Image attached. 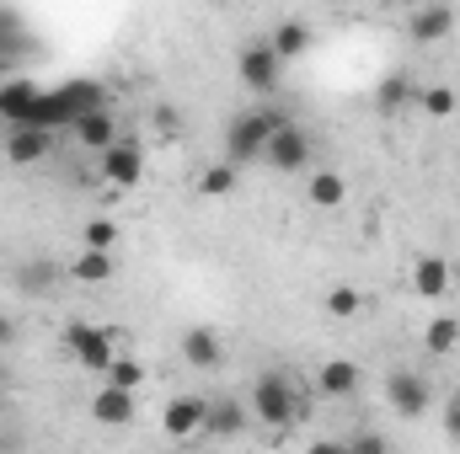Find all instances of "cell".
<instances>
[{
  "instance_id": "1",
  "label": "cell",
  "mask_w": 460,
  "mask_h": 454,
  "mask_svg": "<svg viewBox=\"0 0 460 454\" xmlns=\"http://www.w3.org/2000/svg\"><path fill=\"white\" fill-rule=\"evenodd\" d=\"M92 108H108V92L97 86V81H65V86H54V92H38V102H32V113L27 123H38V128H70L81 113H92Z\"/></svg>"
},
{
  "instance_id": "2",
  "label": "cell",
  "mask_w": 460,
  "mask_h": 454,
  "mask_svg": "<svg viewBox=\"0 0 460 454\" xmlns=\"http://www.w3.org/2000/svg\"><path fill=\"white\" fill-rule=\"evenodd\" d=\"M284 118H289V113H279V108H252V113H235L226 123V161H230V166H252V161H262L268 134H273Z\"/></svg>"
},
{
  "instance_id": "3",
  "label": "cell",
  "mask_w": 460,
  "mask_h": 454,
  "mask_svg": "<svg viewBox=\"0 0 460 454\" xmlns=\"http://www.w3.org/2000/svg\"><path fill=\"white\" fill-rule=\"evenodd\" d=\"M252 417L257 423H268V428H289L305 406H300V390H295V380L284 374V369H268V374H257V385H252Z\"/></svg>"
},
{
  "instance_id": "4",
  "label": "cell",
  "mask_w": 460,
  "mask_h": 454,
  "mask_svg": "<svg viewBox=\"0 0 460 454\" xmlns=\"http://www.w3.org/2000/svg\"><path fill=\"white\" fill-rule=\"evenodd\" d=\"M262 161L273 166V171H284V177H295V171H311V161H316V139L295 123V118H284L273 134H268V150H262Z\"/></svg>"
},
{
  "instance_id": "5",
  "label": "cell",
  "mask_w": 460,
  "mask_h": 454,
  "mask_svg": "<svg viewBox=\"0 0 460 454\" xmlns=\"http://www.w3.org/2000/svg\"><path fill=\"white\" fill-rule=\"evenodd\" d=\"M65 353H70L81 369L108 374V363L118 358L113 327H97V321H70V327H65Z\"/></svg>"
},
{
  "instance_id": "6",
  "label": "cell",
  "mask_w": 460,
  "mask_h": 454,
  "mask_svg": "<svg viewBox=\"0 0 460 454\" xmlns=\"http://www.w3.org/2000/svg\"><path fill=\"white\" fill-rule=\"evenodd\" d=\"M235 75H241V86H246V92L268 97V92H279V81H284V59H279V54H273V43L262 38V43H246V48H241Z\"/></svg>"
},
{
  "instance_id": "7",
  "label": "cell",
  "mask_w": 460,
  "mask_h": 454,
  "mask_svg": "<svg viewBox=\"0 0 460 454\" xmlns=\"http://www.w3.org/2000/svg\"><path fill=\"white\" fill-rule=\"evenodd\" d=\"M97 171H102V182H108V188L134 193V188L145 182V150H139L134 139H113V144L97 155Z\"/></svg>"
},
{
  "instance_id": "8",
  "label": "cell",
  "mask_w": 460,
  "mask_h": 454,
  "mask_svg": "<svg viewBox=\"0 0 460 454\" xmlns=\"http://www.w3.org/2000/svg\"><path fill=\"white\" fill-rule=\"evenodd\" d=\"M49 155H54V128L11 123V134H5V161L11 166H43Z\"/></svg>"
},
{
  "instance_id": "9",
  "label": "cell",
  "mask_w": 460,
  "mask_h": 454,
  "mask_svg": "<svg viewBox=\"0 0 460 454\" xmlns=\"http://www.w3.org/2000/svg\"><path fill=\"white\" fill-rule=\"evenodd\" d=\"M65 273H70V267H65V262H54V257H27V262H16L11 284H16V294L43 300V294H54V289H59V278H65Z\"/></svg>"
},
{
  "instance_id": "10",
  "label": "cell",
  "mask_w": 460,
  "mask_h": 454,
  "mask_svg": "<svg viewBox=\"0 0 460 454\" xmlns=\"http://www.w3.org/2000/svg\"><path fill=\"white\" fill-rule=\"evenodd\" d=\"M385 401H391V412H402V417H423L434 396H429V380H423V374L396 369V374L385 380Z\"/></svg>"
},
{
  "instance_id": "11",
  "label": "cell",
  "mask_w": 460,
  "mask_h": 454,
  "mask_svg": "<svg viewBox=\"0 0 460 454\" xmlns=\"http://www.w3.org/2000/svg\"><path fill=\"white\" fill-rule=\"evenodd\" d=\"M204 423H209V401L204 396H172L166 412H161L166 439H193V433H204Z\"/></svg>"
},
{
  "instance_id": "12",
  "label": "cell",
  "mask_w": 460,
  "mask_h": 454,
  "mask_svg": "<svg viewBox=\"0 0 460 454\" xmlns=\"http://www.w3.org/2000/svg\"><path fill=\"white\" fill-rule=\"evenodd\" d=\"M407 32H412V43H445L450 32H456V11L445 5V0H429L423 11H412V22H407Z\"/></svg>"
},
{
  "instance_id": "13",
  "label": "cell",
  "mask_w": 460,
  "mask_h": 454,
  "mask_svg": "<svg viewBox=\"0 0 460 454\" xmlns=\"http://www.w3.org/2000/svg\"><path fill=\"white\" fill-rule=\"evenodd\" d=\"M70 134H75V144H81V150L102 155V150L118 139V118L108 113V108H92V113H81L75 123H70Z\"/></svg>"
},
{
  "instance_id": "14",
  "label": "cell",
  "mask_w": 460,
  "mask_h": 454,
  "mask_svg": "<svg viewBox=\"0 0 460 454\" xmlns=\"http://www.w3.org/2000/svg\"><path fill=\"white\" fill-rule=\"evenodd\" d=\"M92 417L108 423V428H128V423H134V390H123V385H108V380H102V390L92 396Z\"/></svg>"
},
{
  "instance_id": "15",
  "label": "cell",
  "mask_w": 460,
  "mask_h": 454,
  "mask_svg": "<svg viewBox=\"0 0 460 454\" xmlns=\"http://www.w3.org/2000/svg\"><path fill=\"white\" fill-rule=\"evenodd\" d=\"M316 390L332 396V401L358 396V363H353V358H327V363L316 369Z\"/></svg>"
},
{
  "instance_id": "16",
  "label": "cell",
  "mask_w": 460,
  "mask_h": 454,
  "mask_svg": "<svg viewBox=\"0 0 460 454\" xmlns=\"http://www.w3.org/2000/svg\"><path fill=\"white\" fill-rule=\"evenodd\" d=\"M38 81H27V75H11V81H0V118L5 123H27L32 113V102H38Z\"/></svg>"
},
{
  "instance_id": "17",
  "label": "cell",
  "mask_w": 460,
  "mask_h": 454,
  "mask_svg": "<svg viewBox=\"0 0 460 454\" xmlns=\"http://www.w3.org/2000/svg\"><path fill=\"white\" fill-rule=\"evenodd\" d=\"M182 358H188V369H220L226 347H220V337L209 327H188L182 332Z\"/></svg>"
},
{
  "instance_id": "18",
  "label": "cell",
  "mask_w": 460,
  "mask_h": 454,
  "mask_svg": "<svg viewBox=\"0 0 460 454\" xmlns=\"http://www.w3.org/2000/svg\"><path fill=\"white\" fill-rule=\"evenodd\" d=\"M246 428H252V406H241L235 396H230V401H209L204 433H215V439H241Z\"/></svg>"
},
{
  "instance_id": "19",
  "label": "cell",
  "mask_w": 460,
  "mask_h": 454,
  "mask_svg": "<svg viewBox=\"0 0 460 454\" xmlns=\"http://www.w3.org/2000/svg\"><path fill=\"white\" fill-rule=\"evenodd\" d=\"M450 278H456V273H450L445 257H418V262H412V289H418L423 300H445V294H450Z\"/></svg>"
},
{
  "instance_id": "20",
  "label": "cell",
  "mask_w": 460,
  "mask_h": 454,
  "mask_svg": "<svg viewBox=\"0 0 460 454\" xmlns=\"http://www.w3.org/2000/svg\"><path fill=\"white\" fill-rule=\"evenodd\" d=\"M16 54H32V38H27V22L11 5H0V59L16 65Z\"/></svg>"
},
{
  "instance_id": "21",
  "label": "cell",
  "mask_w": 460,
  "mask_h": 454,
  "mask_svg": "<svg viewBox=\"0 0 460 454\" xmlns=\"http://www.w3.org/2000/svg\"><path fill=\"white\" fill-rule=\"evenodd\" d=\"M268 43H273V54H279L284 65H289V59H300V54L311 48V27H305V22H279Z\"/></svg>"
},
{
  "instance_id": "22",
  "label": "cell",
  "mask_w": 460,
  "mask_h": 454,
  "mask_svg": "<svg viewBox=\"0 0 460 454\" xmlns=\"http://www.w3.org/2000/svg\"><path fill=\"white\" fill-rule=\"evenodd\" d=\"M70 278H75V284H108V278H113V257L97 251V246H86V251L70 262Z\"/></svg>"
},
{
  "instance_id": "23",
  "label": "cell",
  "mask_w": 460,
  "mask_h": 454,
  "mask_svg": "<svg viewBox=\"0 0 460 454\" xmlns=\"http://www.w3.org/2000/svg\"><path fill=\"white\" fill-rule=\"evenodd\" d=\"M407 102H412V81H407L402 70H396V75H385V81L375 86V108H380L385 118H396Z\"/></svg>"
},
{
  "instance_id": "24",
  "label": "cell",
  "mask_w": 460,
  "mask_h": 454,
  "mask_svg": "<svg viewBox=\"0 0 460 454\" xmlns=\"http://www.w3.org/2000/svg\"><path fill=\"white\" fill-rule=\"evenodd\" d=\"M305 193H311L316 209H338V204L348 198V182L338 177V171H311V188H305Z\"/></svg>"
},
{
  "instance_id": "25",
  "label": "cell",
  "mask_w": 460,
  "mask_h": 454,
  "mask_svg": "<svg viewBox=\"0 0 460 454\" xmlns=\"http://www.w3.org/2000/svg\"><path fill=\"white\" fill-rule=\"evenodd\" d=\"M358 310H364V294H358V284H332V289H327V316L348 321V316H358Z\"/></svg>"
},
{
  "instance_id": "26",
  "label": "cell",
  "mask_w": 460,
  "mask_h": 454,
  "mask_svg": "<svg viewBox=\"0 0 460 454\" xmlns=\"http://www.w3.org/2000/svg\"><path fill=\"white\" fill-rule=\"evenodd\" d=\"M456 342H460V321H456V316L429 321V332H423V347H429V353H450Z\"/></svg>"
},
{
  "instance_id": "27",
  "label": "cell",
  "mask_w": 460,
  "mask_h": 454,
  "mask_svg": "<svg viewBox=\"0 0 460 454\" xmlns=\"http://www.w3.org/2000/svg\"><path fill=\"white\" fill-rule=\"evenodd\" d=\"M235 171H241V166H230V161L209 166L204 182H199V193H204V198H226V193H235Z\"/></svg>"
},
{
  "instance_id": "28",
  "label": "cell",
  "mask_w": 460,
  "mask_h": 454,
  "mask_svg": "<svg viewBox=\"0 0 460 454\" xmlns=\"http://www.w3.org/2000/svg\"><path fill=\"white\" fill-rule=\"evenodd\" d=\"M102 380H108V385H123V390H139V385H145V363H134V358H123V353H118Z\"/></svg>"
},
{
  "instance_id": "29",
  "label": "cell",
  "mask_w": 460,
  "mask_h": 454,
  "mask_svg": "<svg viewBox=\"0 0 460 454\" xmlns=\"http://www.w3.org/2000/svg\"><path fill=\"white\" fill-rule=\"evenodd\" d=\"M418 102H423V113L429 118H450L456 113V92H450V86H429Z\"/></svg>"
},
{
  "instance_id": "30",
  "label": "cell",
  "mask_w": 460,
  "mask_h": 454,
  "mask_svg": "<svg viewBox=\"0 0 460 454\" xmlns=\"http://www.w3.org/2000/svg\"><path fill=\"white\" fill-rule=\"evenodd\" d=\"M118 240V225L113 220H92V225L81 230V246H97V251H113Z\"/></svg>"
},
{
  "instance_id": "31",
  "label": "cell",
  "mask_w": 460,
  "mask_h": 454,
  "mask_svg": "<svg viewBox=\"0 0 460 454\" xmlns=\"http://www.w3.org/2000/svg\"><path fill=\"white\" fill-rule=\"evenodd\" d=\"M348 450H353V454H385L391 444H385V433H353V439H348Z\"/></svg>"
},
{
  "instance_id": "32",
  "label": "cell",
  "mask_w": 460,
  "mask_h": 454,
  "mask_svg": "<svg viewBox=\"0 0 460 454\" xmlns=\"http://www.w3.org/2000/svg\"><path fill=\"white\" fill-rule=\"evenodd\" d=\"M445 433H450V439H460V390L445 401Z\"/></svg>"
},
{
  "instance_id": "33",
  "label": "cell",
  "mask_w": 460,
  "mask_h": 454,
  "mask_svg": "<svg viewBox=\"0 0 460 454\" xmlns=\"http://www.w3.org/2000/svg\"><path fill=\"white\" fill-rule=\"evenodd\" d=\"M11 342H16V321H11V316H0V353H5Z\"/></svg>"
},
{
  "instance_id": "34",
  "label": "cell",
  "mask_w": 460,
  "mask_h": 454,
  "mask_svg": "<svg viewBox=\"0 0 460 454\" xmlns=\"http://www.w3.org/2000/svg\"><path fill=\"white\" fill-rule=\"evenodd\" d=\"M0 390H5V369H0Z\"/></svg>"
},
{
  "instance_id": "35",
  "label": "cell",
  "mask_w": 460,
  "mask_h": 454,
  "mask_svg": "<svg viewBox=\"0 0 460 454\" xmlns=\"http://www.w3.org/2000/svg\"><path fill=\"white\" fill-rule=\"evenodd\" d=\"M0 70H11V65H5V59H0Z\"/></svg>"
}]
</instances>
